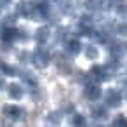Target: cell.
Returning a JSON list of instances; mask_svg holds the SVG:
<instances>
[{"mask_svg": "<svg viewBox=\"0 0 127 127\" xmlns=\"http://www.w3.org/2000/svg\"><path fill=\"white\" fill-rule=\"evenodd\" d=\"M54 63H56V68L61 75H70L73 70H71V58H68L66 54H54Z\"/></svg>", "mask_w": 127, "mask_h": 127, "instance_id": "cell-1", "label": "cell"}, {"mask_svg": "<svg viewBox=\"0 0 127 127\" xmlns=\"http://www.w3.org/2000/svg\"><path fill=\"white\" fill-rule=\"evenodd\" d=\"M49 54H47V51H44V49H37L33 54H32V63L38 68V70H44V68H47V64H49Z\"/></svg>", "mask_w": 127, "mask_h": 127, "instance_id": "cell-2", "label": "cell"}, {"mask_svg": "<svg viewBox=\"0 0 127 127\" xmlns=\"http://www.w3.org/2000/svg\"><path fill=\"white\" fill-rule=\"evenodd\" d=\"M35 11H37V4L32 0H21L16 5V14H21L25 18H32Z\"/></svg>", "mask_w": 127, "mask_h": 127, "instance_id": "cell-3", "label": "cell"}, {"mask_svg": "<svg viewBox=\"0 0 127 127\" xmlns=\"http://www.w3.org/2000/svg\"><path fill=\"white\" fill-rule=\"evenodd\" d=\"M4 115L9 118V120H19L25 117V110L21 106H16V104H11V106H5L4 108Z\"/></svg>", "mask_w": 127, "mask_h": 127, "instance_id": "cell-4", "label": "cell"}, {"mask_svg": "<svg viewBox=\"0 0 127 127\" xmlns=\"http://www.w3.org/2000/svg\"><path fill=\"white\" fill-rule=\"evenodd\" d=\"M0 37H2V42H14V38H18V28L14 26H7L0 32Z\"/></svg>", "mask_w": 127, "mask_h": 127, "instance_id": "cell-5", "label": "cell"}, {"mask_svg": "<svg viewBox=\"0 0 127 127\" xmlns=\"http://www.w3.org/2000/svg\"><path fill=\"white\" fill-rule=\"evenodd\" d=\"M49 37H51V28H49V26H40V28H37V32H35V40H37L38 44L47 42Z\"/></svg>", "mask_w": 127, "mask_h": 127, "instance_id": "cell-6", "label": "cell"}, {"mask_svg": "<svg viewBox=\"0 0 127 127\" xmlns=\"http://www.w3.org/2000/svg\"><path fill=\"white\" fill-rule=\"evenodd\" d=\"M85 97L87 99H91V101H94V99H97L99 96H101V89L96 85V84H87V87H85Z\"/></svg>", "mask_w": 127, "mask_h": 127, "instance_id": "cell-7", "label": "cell"}, {"mask_svg": "<svg viewBox=\"0 0 127 127\" xmlns=\"http://www.w3.org/2000/svg\"><path fill=\"white\" fill-rule=\"evenodd\" d=\"M9 96L12 99H21L25 96V91H23V87L19 84H11L9 85Z\"/></svg>", "mask_w": 127, "mask_h": 127, "instance_id": "cell-8", "label": "cell"}, {"mask_svg": "<svg viewBox=\"0 0 127 127\" xmlns=\"http://www.w3.org/2000/svg\"><path fill=\"white\" fill-rule=\"evenodd\" d=\"M106 103H108V106H118L120 104V94L117 92V91H108L106 92Z\"/></svg>", "mask_w": 127, "mask_h": 127, "instance_id": "cell-9", "label": "cell"}, {"mask_svg": "<svg viewBox=\"0 0 127 127\" xmlns=\"http://www.w3.org/2000/svg\"><path fill=\"white\" fill-rule=\"evenodd\" d=\"M66 49H68V52L70 54H78L80 51H82V45H80V42L78 40H68V44H66Z\"/></svg>", "mask_w": 127, "mask_h": 127, "instance_id": "cell-10", "label": "cell"}, {"mask_svg": "<svg viewBox=\"0 0 127 127\" xmlns=\"http://www.w3.org/2000/svg\"><path fill=\"white\" fill-rule=\"evenodd\" d=\"M92 117H94L96 120H104V118L108 117V111H106L103 106H96V108H92Z\"/></svg>", "mask_w": 127, "mask_h": 127, "instance_id": "cell-11", "label": "cell"}, {"mask_svg": "<svg viewBox=\"0 0 127 127\" xmlns=\"http://www.w3.org/2000/svg\"><path fill=\"white\" fill-rule=\"evenodd\" d=\"M66 37H68V30H66L64 26L56 28V33H54V40H56V42H63Z\"/></svg>", "mask_w": 127, "mask_h": 127, "instance_id": "cell-12", "label": "cell"}, {"mask_svg": "<svg viewBox=\"0 0 127 127\" xmlns=\"http://www.w3.org/2000/svg\"><path fill=\"white\" fill-rule=\"evenodd\" d=\"M47 122H49L51 125H58V124L61 122V111H51V113L47 115Z\"/></svg>", "mask_w": 127, "mask_h": 127, "instance_id": "cell-13", "label": "cell"}, {"mask_svg": "<svg viewBox=\"0 0 127 127\" xmlns=\"http://www.w3.org/2000/svg\"><path fill=\"white\" fill-rule=\"evenodd\" d=\"M71 125H73V127H85V118H84V115L75 113V115L71 117Z\"/></svg>", "mask_w": 127, "mask_h": 127, "instance_id": "cell-14", "label": "cell"}, {"mask_svg": "<svg viewBox=\"0 0 127 127\" xmlns=\"http://www.w3.org/2000/svg\"><path fill=\"white\" fill-rule=\"evenodd\" d=\"M84 52H85V56H87L89 59H94V58L97 56V47H96V45H85V47H84Z\"/></svg>", "mask_w": 127, "mask_h": 127, "instance_id": "cell-15", "label": "cell"}, {"mask_svg": "<svg viewBox=\"0 0 127 127\" xmlns=\"http://www.w3.org/2000/svg\"><path fill=\"white\" fill-rule=\"evenodd\" d=\"M18 59L25 64V63H28V61H32V52H28V51H23V52H19V56H18Z\"/></svg>", "mask_w": 127, "mask_h": 127, "instance_id": "cell-16", "label": "cell"}, {"mask_svg": "<svg viewBox=\"0 0 127 127\" xmlns=\"http://www.w3.org/2000/svg\"><path fill=\"white\" fill-rule=\"evenodd\" d=\"M16 19H18V16H16V14H9V16H5V18H4V25H5V26H14Z\"/></svg>", "mask_w": 127, "mask_h": 127, "instance_id": "cell-17", "label": "cell"}, {"mask_svg": "<svg viewBox=\"0 0 127 127\" xmlns=\"http://www.w3.org/2000/svg\"><path fill=\"white\" fill-rule=\"evenodd\" d=\"M113 127H127V120H125V118L120 115V117L115 120V125H113Z\"/></svg>", "mask_w": 127, "mask_h": 127, "instance_id": "cell-18", "label": "cell"}, {"mask_svg": "<svg viewBox=\"0 0 127 127\" xmlns=\"http://www.w3.org/2000/svg\"><path fill=\"white\" fill-rule=\"evenodd\" d=\"M61 111H64V113H73V104H71V103H64L63 108H61Z\"/></svg>", "mask_w": 127, "mask_h": 127, "instance_id": "cell-19", "label": "cell"}, {"mask_svg": "<svg viewBox=\"0 0 127 127\" xmlns=\"http://www.w3.org/2000/svg\"><path fill=\"white\" fill-rule=\"evenodd\" d=\"M2 89H5V78L0 75V91H2Z\"/></svg>", "mask_w": 127, "mask_h": 127, "instance_id": "cell-20", "label": "cell"}, {"mask_svg": "<svg viewBox=\"0 0 127 127\" xmlns=\"http://www.w3.org/2000/svg\"><path fill=\"white\" fill-rule=\"evenodd\" d=\"M118 32H120V33H122V35H127V25H122V26H120V30H118Z\"/></svg>", "mask_w": 127, "mask_h": 127, "instance_id": "cell-21", "label": "cell"}, {"mask_svg": "<svg viewBox=\"0 0 127 127\" xmlns=\"http://www.w3.org/2000/svg\"><path fill=\"white\" fill-rule=\"evenodd\" d=\"M96 127H101V125H96Z\"/></svg>", "mask_w": 127, "mask_h": 127, "instance_id": "cell-22", "label": "cell"}]
</instances>
